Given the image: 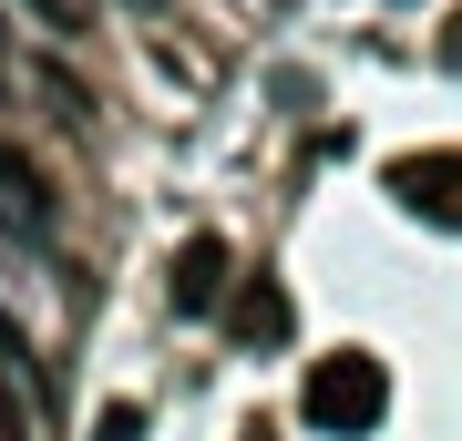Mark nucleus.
I'll list each match as a JSON object with an SVG mask.
<instances>
[{
	"instance_id": "f257e3e1",
	"label": "nucleus",
	"mask_w": 462,
	"mask_h": 441,
	"mask_svg": "<svg viewBox=\"0 0 462 441\" xmlns=\"http://www.w3.org/2000/svg\"><path fill=\"white\" fill-rule=\"evenodd\" d=\"M298 410H309V431H329V441H360L391 421V370L370 360V349H329L309 380H298Z\"/></svg>"
},
{
	"instance_id": "f03ea898",
	"label": "nucleus",
	"mask_w": 462,
	"mask_h": 441,
	"mask_svg": "<svg viewBox=\"0 0 462 441\" xmlns=\"http://www.w3.org/2000/svg\"><path fill=\"white\" fill-rule=\"evenodd\" d=\"M226 288H236L226 236H196V246L175 257V318H216V308H226Z\"/></svg>"
},
{
	"instance_id": "7ed1b4c3",
	"label": "nucleus",
	"mask_w": 462,
	"mask_h": 441,
	"mask_svg": "<svg viewBox=\"0 0 462 441\" xmlns=\"http://www.w3.org/2000/svg\"><path fill=\"white\" fill-rule=\"evenodd\" d=\"M391 185L431 216V226H462V154H401Z\"/></svg>"
},
{
	"instance_id": "20e7f679",
	"label": "nucleus",
	"mask_w": 462,
	"mask_h": 441,
	"mask_svg": "<svg viewBox=\"0 0 462 441\" xmlns=\"http://www.w3.org/2000/svg\"><path fill=\"white\" fill-rule=\"evenodd\" d=\"M0 226H11V236H42V226H51V196H42V175H32V164H21L11 144H0Z\"/></svg>"
},
{
	"instance_id": "39448f33",
	"label": "nucleus",
	"mask_w": 462,
	"mask_h": 441,
	"mask_svg": "<svg viewBox=\"0 0 462 441\" xmlns=\"http://www.w3.org/2000/svg\"><path fill=\"white\" fill-rule=\"evenodd\" d=\"M226 318H236V339H247V349H278V339H288V288H267V278H257V288H236V308H226Z\"/></svg>"
},
{
	"instance_id": "423d86ee",
	"label": "nucleus",
	"mask_w": 462,
	"mask_h": 441,
	"mask_svg": "<svg viewBox=\"0 0 462 441\" xmlns=\"http://www.w3.org/2000/svg\"><path fill=\"white\" fill-rule=\"evenodd\" d=\"M93 441H144V410H134V400H114V410L93 421Z\"/></svg>"
}]
</instances>
